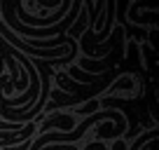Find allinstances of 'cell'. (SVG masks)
Listing matches in <instances>:
<instances>
[{
  "instance_id": "obj_1",
  "label": "cell",
  "mask_w": 159,
  "mask_h": 150,
  "mask_svg": "<svg viewBox=\"0 0 159 150\" xmlns=\"http://www.w3.org/2000/svg\"><path fill=\"white\" fill-rule=\"evenodd\" d=\"M54 127H61V134H66V129H73L75 127V117L73 115H59V113H54V115H49L45 122H42V127H40V131L42 134H47L49 129H54Z\"/></svg>"
},
{
  "instance_id": "obj_2",
  "label": "cell",
  "mask_w": 159,
  "mask_h": 150,
  "mask_svg": "<svg viewBox=\"0 0 159 150\" xmlns=\"http://www.w3.org/2000/svg\"><path fill=\"white\" fill-rule=\"evenodd\" d=\"M96 110H98V99H91L87 105H80L77 113H80V115H84V117H89V115H94Z\"/></svg>"
},
{
  "instance_id": "obj_3",
  "label": "cell",
  "mask_w": 159,
  "mask_h": 150,
  "mask_svg": "<svg viewBox=\"0 0 159 150\" xmlns=\"http://www.w3.org/2000/svg\"><path fill=\"white\" fill-rule=\"evenodd\" d=\"M112 150H126V148H124V141L117 138V143H115V148H112Z\"/></svg>"
}]
</instances>
